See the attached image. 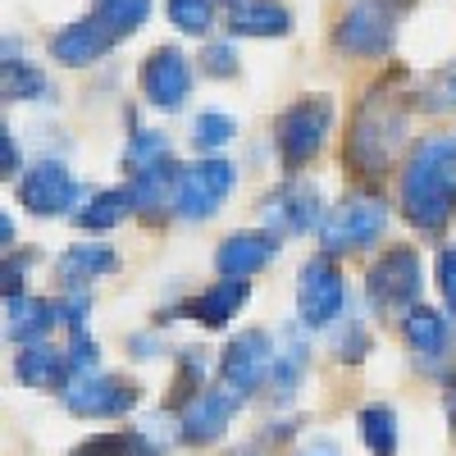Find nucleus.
Masks as SVG:
<instances>
[{"instance_id":"6ab92c4d","label":"nucleus","mask_w":456,"mask_h":456,"mask_svg":"<svg viewBox=\"0 0 456 456\" xmlns=\"http://www.w3.org/2000/svg\"><path fill=\"white\" fill-rule=\"evenodd\" d=\"M247 297H251L247 279H219L206 292H197L183 311H187V320H197L201 329H228V320H238V311L247 306Z\"/></svg>"},{"instance_id":"dca6fc26","label":"nucleus","mask_w":456,"mask_h":456,"mask_svg":"<svg viewBox=\"0 0 456 456\" xmlns=\"http://www.w3.org/2000/svg\"><path fill=\"white\" fill-rule=\"evenodd\" d=\"M114 46H119V37H114L96 14H87V19L64 23V28L51 37V60L64 64V69H92V64H101Z\"/></svg>"},{"instance_id":"412c9836","label":"nucleus","mask_w":456,"mask_h":456,"mask_svg":"<svg viewBox=\"0 0 456 456\" xmlns=\"http://www.w3.org/2000/svg\"><path fill=\"white\" fill-rule=\"evenodd\" d=\"M119 270V251L105 247V242H78V247H64L60 260H55V274L64 288H87L92 279L101 274H114Z\"/></svg>"},{"instance_id":"6e6552de","label":"nucleus","mask_w":456,"mask_h":456,"mask_svg":"<svg viewBox=\"0 0 456 456\" xmlns=\"http://www.w3.org/2000/svg\"><path fill=\"white\" fill-rule=\"evenodd\" d=\"M324 197L320 187L306 178H283L270 197H260V224L279 238H301V233H320L324 224Z\"/></svg>"},{"instance_id":"a878e982","label":"nucleus","mask_w":456,"mask_h":456,"mask_svg":"<svg viewBox=\"0 0 456 456\" xmlns=\"http://www.w3.org/2000/svg\"><path fill=\"white\" fill-rule=\"evenodd\" d=\"M133 215V192L128 187H101L83 201V210L73 215V224L87 228V233H110V228H119L124 219Z\"/></svg>"},{"instance_id":"423d86ee","label":"nucleus","mask_w":456,"mask_h":456,"mask_svg":"<svg viewBox=\"0 0 456 456\" xmlns=\"http://www.w3.org/2000/svg\"><path fill=\"white\" fill-rule=\"evenodd\" d=\"M238 192V165L228 156H201L183 165L178 192H174V215L187 224H206L219 215V206Z\"/></svg>"},{"instance_id":"b1692460","label":"nucleus","mask_w":456,"mask_h":456,"mask_svg":"<svg viewBox=\"0 0 456 456\" xmlns=\"http://www.w3.org/2000/svg\"><path fill=\"white\" fill-rule=\"evenodd\" d=\"M306 356H311V347L301 342V329L297 324L283 329L279 352H274V374H270V384H265L274 402H292V393L301 388V374H306Z\"/></svg>"},{"instance_id":"393cba45","label":"nucleus","mask_w":456,"mask_h":456,"mask_svg":"<svg viewBox=\"0 0 456 456\" xmlns=\"http://www.w3.org/2000/svg\"><path fill=\"white\" fill-rule=\"evenodd\" d=\"M0 92H5V101H14V105H37L55 87L46 78V69H37L23 55H10V60H0Z\"/></svg>"},{"instance_id":"58836bf2","label":"nucleus","mask_w":456,"mask_h":456,"mask_svg":"<svg viewBox=\"0 0 456 456\" xmlns=\"http://www.w3.org/2000/svg\"><path fill=\"white\" fill-rule=\"evenodd\" d=\"M69 365H73V379H78V374H96L101 347H96L92 333H73V338H69Z\"/></svg>"},{"instance_id":"39448f33","label":"nucleus","mask_w":456,"mask_h":456,"mask_svg":"<svg viewBox=\"0 0 456 456\" xmlns=\"http://www.w3.org/2000/svg\"><path fill=\"white\" fill-rule=\"evenodd\" d=\"M388 228V201L370 192V187H356L347 192L320 224V247L324 256H342V251H361L374 247V238H384Z\"/></svg>"},{"instance_id":"2f4dec72","label":"nucleus","mask_w":456,"mask_h":456,"mask_svg":"<svg viewBox=\"0 0 456 456\" xmlns=\"http://www.w3.org/2000/svg\"><path fill=\"white\" fill-rule=\"evenodd\" d=\"M165 160H174V156H169V137L156 133V128H137V124H133L128 146H124V169H128V174H146V169H156V165H165Z\"/></svg>"},{"instance_id":"4c0bfd02","label":"nucleus","mask_w":456,"mask_h":456,"mask_svg":"<svg viewBox=\"0 0 456 456\" xmlns=\"http://www.w3.org/2000/svg\"><path fill=\"white\" fill-rule=\"evenodd\" d=\"M28 260L32 256H23V251H5V265H0V292H5V301H19V297H28L23 292V274H28Z\"/></svg>"},{"instance_id":"9d476101","label":"nucleus","mask_w":456,"mask_h":456,"mask_svg":"<svg viewBox=\"0 0 456 456\" xmlns=\"http://www.w3.org/2000/svg\"><path fill=\"white\" fill-rule=\"evenodd\" d=\"M274 352H279V342L265 329L233 333V338H228V347L219 352V384L238 388L242 397L260 393L265 384H270V374H274Z\"/></svg>"},{"instance_id":"cd10ccee","label":"nucleus","mask_w":456,"mask_h":456,"mask_svg":"<svg viewBox=\"0 0 456 456\" xmlns=\"http://www.w3.org/2000/svg\"><path fill=\"white\" fill-rule=\"evenodd\" d=\"M206 352L201 347H187V352H178V374H174V384H169V397H165V406L169 411H187L201 393H206Z\"/></svg>"},{"instance_id":"79ce46f5","label":"nucleus","mask_w":456,"mask_h":456,"mask_svg":"<svg viewBox=\"0 0 456 456\" xmlns=\"http://www.w3.org/2000/svg\"><path fill=\"white\" fill-rule=\"evenodd\" d=\"M128 352H133L137 361H156V356H160V342L151 338V333H137V338H128Z\"/></svg>"},{"instance_id":"a19ab883","label":"nucleus","mask_w":456,"mask_h":456,"mask_svg":"<svg viewBox=\"0 0 456 456\" xmlns=\"http://www.w3.org/2000/svg\"><path fill=\"white\" fill-rule=\"evenodd\" d=\"M0 178H23V151H19V133L10 124L0 128Z\"/></svg>"},{"instance_id":"f8f14e48","label":"nucleus","mask_w":456,"mask_h":456,"mask_svg":"<svg viewBox=\"0 0 456 456\" xmlns=\"http://www.w3.org/2000/svg\"><path fill=\"white\" fill-rule=\"evenodd\" d=\"M137 87L142 101L160 114H178L183 101L192 96V60H187L178 46H156L146 51L142 69H137Z\"/></svg>"},{"instance_id":"a211bd4d","label":"nucleus","mask_w":456,"mask_h":456,"mask_svg":"<svg viewBox=\"0 0 456 456\" xmlns=\"http://www.w3.org/2000/svg\"><path fill=\"white\" fill-rule=\"evenodd\" d=\"M55 324H64L60 301H46V297H19V301H5V338L19 342V347L46 342Z\"/></svg>"},{"instance_id":"473e14b6","label":"nucleus","mask_w":456,"mask_h":456,"mask_svg":"<svg viewBox=\"0 0 456 456\" xmlns=\"http://www.w3.org/2000/svg\"><path fill=\"white\" fill-rule=\"evenodd\" d=\"M151 10H156V0H96L92 14L124 42V37H133L137 28H146Z\"/></svg>"},{"instance_id":"c03bdc74","label":"nucleus","mask_w":456,"mask_h":456,"mask_svg":"<svg viewBox=\"0 0 456 456\" xmlns=\"http://www.w3.org/2000/svg\"><path fill=\"white\" fill-rule=\"evenodd\" d=\"M0 238H5V251H10V242H14V219H10V215L0 219Z\"/></svg>"},{"instance_id":"f03ea898","label":"nucleus","mask_w":456,"mask_h":456,"mask_svg":"<svg viewBox=\"0 0 456 456\" xmlns=\"http://www.w3.org/2000/svg\"><path fill=\"white\" fill-rule=\"evenodd\" d=\"M397 210L415 233H443L456 215V137L425 133L397 174Z\"/></svg>"},{"instance_id":"f3484780","label":"nucleus","mask_w":456,"mask_h":456,"mask_svg":"<svg viewBox=\"0 0 456 456\" xmlns=\"http://www.w3.org/2000/svg\"><path fill=\"white\" fill-rule=\"evenodd\" d=\"M14 379L32 393H64L73 384V365L69 352H55L51 342H32V347H19L14 356Z\"/></svg>"},{"instance_id":"4468645a","label":"nucleus","mask_w":456,"mask_h":456,"mask_svg":"<svg viewBox=\"0 0 456 456\" xmlns=\"http://www.w3.org/2000/svg\"><path fill=\"white\" fill-rule=\"evenodd\" d=\"M247 406V397L238 393V388H206L192 406H187L183 415H178V443H187V447H210L215 438H224L228 434V425L238 420V411Z\"/></svg>"},{"instance_id":"c756f323","label":"nucleus","mask_w":456,"mask_h":456,"mask_svg":"<svg viewBox=\"0 0 456 456\" xmlns=\"http://www.w3.org/2000/svg\"><path fill=\"white\" fill-rule=\"evenodd\" d=\"M69 456H165L142 429H114V434H96L87 443H78Z\"/></svg>"},{"instance_id":"ddd939ff","label":"nucleus","mask_w":456,"mask_h":456,"mask_svg":"<svg viewBox=\"0 0 456 456\" xmlns=\"http://www.w3.org/2000/svg\"><path fill=\"white\" fill-rule=\"evenodd\" d=\"M83 201V187L60 160H37L23 169L19 178V206L37 219H55V215H69L73 206Z\"/></svg>"},{"instance_id":"f257e3e1","label":"nucleus","mask_w":456,"mask_h":456,"mask_svg":"<svg viewBox=\"0 0 456 456\" xmlns=\"http://www.w3.org/2000/svg\"><path fill=\"white\" fill-rule=\"evenodd\" d=\"M411 83L406 73L393 69L388 78H379L374 87L361 92L347 137H342V165L356 174L361 183L388 178L397 160H406L411 151Z\"/></svg>"},{"instance_id":"1a4fd4ad","label":"nucleus","mask_w":456,"mask_h":456,"mask_svg":"<svg viewBox=\"0 0 456 456\" xmlns=\"http://www.w3.org/2000/svg\"><path fill=\"white\" fill-rule=\"evenodd\" d=\"M342 306H347V283H342V270L333 256H311L297 274V315L306 329H329L342 320Z\"/></svg>"},{"instance_id":"bb28decb","label":"nucleus","mask_w":456,"mask_h":456,"mask_svg":"<svg viewBox=\"0 0 456 456\" xmlns=\"http://www.w3.org/2000/svg\"><path fill=\"white\" fill-rule=\"evenodd\" d=\"M356 425H361V443H365V452H374V456H397L402 434H397V411H393V406H384V402L361 406Z\"/></svg>"},{"instance_id":"7c9ffc66","label":"nucleus","mask_w":456,"mask_h":456,"mask_svg":"<svg viewBox=\"0 0 456 456\" xmlns=\"http://www.w3.org/2000/svg\"><path fill=\"white\" fill-rule=\"evenodd\" d=\"M238 142V119L224 110H201L192 119V146L201 151V156H219V151H228Z\"/></svg>"},{"instance_id":"72a5a7b5","label":"nucleus","mask_w":456,"mask_h":456,"mask_svg":"<svg viewBox=\"0 0 456 456\" xmlns=\"http://www.w3.org/2000/svg\"><path fill=\"white\" fill-rule=\"evenodd\" d=\"M215 5L219 0H165V19L183 37H210L215 32Z\"/></svg>"},{"instance_id":"c9c22d12","label":"nucleus","mask_w":456,"mask_h":456,"mask_svg":"<svg viewBox=\"0 0 456 456\" xmlns=\"http://www.w3.org/2000/svg\"><path fill=\"white\" fill-rule=\"evenodd\" d=\"M201 69L210 73V78H238V73H242L238 46L228 42V37H224V42H210V46L201 51Z\"/></svg>"},{"instance_id":"4be33fe9","label":"nucleus","mask_w":456,"mask_h":456,"mask_svg":"<svg viewBox=\"0 0 456 456\" xmlns=\"http://www.w3.org/2000/svg\"><path fill=\"white\" fill-rule=\"evenodd\" d=\"M178 178H183V165L178 160H165L146 174H133L128 178V192H133V210H142L146 219H156L165 210H174V192H178Z\"/></svg>"},{"instance_id":"7ed1b4c3","label":"nucleus","mask_w":456,"mask_h":456,"mask_svg":"<svg viewBox=\"0 0 456 456\" xmlns=\"http://www.w3.org/2000/svg\"><path fill=\"white\" fill-rule=\"evenodd\" d=\"M333 119H338V105L329 92L297 96L274 119V151H279V169L288 178H301V169L315 165V156L333 133Z\"/></svg>"},{"instance_id":"0eeeda50","label":"nucleus","mask_w":456,"mask_h":456,"mask_svg":"<svg viewBox=\"0 0 456 456\" xmlns=\"http://www.w3.org/2000/svg\"><path fill=\"white\" fill-rule=\"evenodd\" d=\"M420 292H425V265L415 247L379 251L365 270V301L374 311H411L420 306Z\"/></svg>"},{"instance_id":"f704fd0d","label":"nucleus","mask_w":456,"mask_h":456,"mask_svg":"<svg viewBox=\"0 0 456 456\" xmlns=\"http://www.w3.org/2000/svg\"><path fill=\"white\" fill-rule=\"evenodd\" d=\"M370 347H374V338H370L365 320L342 315L338 329H333V352H338V361H342V365H361V361L370 356Z\"/></svg>"},{"instance_id":"2eb2a0df","label":"nucleus","mask_w":456,"mask_h":456,"mask_svg":"<svg viewBox=\"0 0 456 456\" xmlns=\"http://www.w3.org/2000/svg\"><path fill=\"white\" fill-rule=\"evenodd\" d=\"M274 260H279V233H270V228H238L215 247L219 279H251Z\"/></svg>"},{"instance_id":"37998d69","label":"nucleus","mask_w":456,"mask_h":456,"mask_svg":"<svg viewBox=\"0 0 456 456\" xmlns=\"http://www.w3.org/2000/svg\"><path fill=\"white\" fill-rule=\"evenodd\" d=\"M301 456H342V447H338L333 438H315V443L301 447Z\"/></svg>"},{"instance_id":"aec40b11","label":"nucleus","mask_w":456,"mask_h":456,"mask_svg":"<svg viewBox=\"0 0 456 456\" xmlns=\"http://www.w3.org/2000/svg\"><path fill=\"white\" fill-rule=\"evenodd\" d=\"M292 28L297 14L283 0H247V5L228 10V32L233 37H270V42H279V37H292Z\"/></svg>"},{"instance_id":"5701e85b","label":"nucleus","mask_w":456,"mask_h":456,"mask_svg":"<svg viewBox=\"0 0 456 456\" xmlns=\"http://www.w3.org/2000/svg\"><path fill=\"white\" fill-rule=\"evenodd\" d=\"M397 329H402V342L420 356V361H438L447 352V315L434 311V306H411L397 315Z\"/></svg>"},{"instance_id":"20e7f679","label":"nucleus","mask_w":456,"mask_h":456,"mask_svg":"<svg viewBox=\"0 0 456 456\" xmlns=\"http://www.w3.org/2000/svg\"><path fill=\"white\" fill-rule=\"evenodd\" d=\"M420 5V0H352L329 32L333 51L352 60H388L397 46V23Z\"/></svg>"},{"instance_id":"ea45409f","label":"nucleus","mask_w":456,"mask_h":456,"mask_svg":"<svg viewBox=\"0 0 456 456\" xmlns=\"http://www.w3.org/2000/svg\"><path fill=\"white\" fill-rule=\"evenodd\" d=\"M60 311H64V324H69V333H87L92 292H87V288H64V301H60Z\"/></svg>"},{"instance_id":"e433bc0d","label":"nucleus","mask_w":456,"mask_h":456,"mask_svg":"<svg viewBox=\"0 0 456 456\" xmlns=\"http://www.w3.org/2000/svg\"><path fill=\"white\" fill-rule=\"evenodd\" d=\"M434 283H438V297L447 315H456V247H438L434 256Z\"/></svg>"},{"instance_id":"c85d7f7f","label":"nucleus","mask_w":456,"mask_h":456,"mask_svg":"<svg viewBox=\"0 0 456 456\" xmlns=\"http://www.w3.org/2000/svg\"><path fill=\"white\" fill-rule=\"evenodd\" d=\"M411 101H415V114L456 110V69H434V73L411 78Z\"/></svg>"},{"instance_id":"9b49d317","label":"nucleus","mask_w":456,"mask_h":456,"mask_svg":"<svg viewBox=\"0 0 456 456\" xmlns=\"http://www.w3.org/2000/svg\"><path fill=\"white\" fill-rule=\"evenodd\" d=\"M142 388L124 374H78L64 388V411L78 415V420H119V415L137 411Z\"/></svg>"},{"instance_id":"a18cd8bd","label":"nucleus","mask_w":456,"mask_h":456,"mask_svg":"<svg viewBox=\"0 0 456 456\" xmlns=\"http://www.w3.org/2000/svg\"><path fill=\"white\" fill-rule=\"evenodd\" d=\"M224 5H228V10H238V5H247V0H224Z\"/></svg>"}]
</instances>
